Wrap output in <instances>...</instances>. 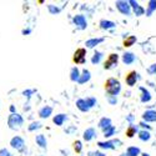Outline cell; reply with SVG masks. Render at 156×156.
<instances>
[{
  "label": "cell",
  "mask_w": 156,
  "mask_h": 156,
  "mask_svg": "<svg viewBox=\"0 0 156 156\" xmlns=\"http://www.w3.org/2000/svg\"><path fill=\"white\" fill-rule=\"evenodd\" d=\"M135 43H136V36L129 35V36H126V39H124L122 45H124L125 48H130V46H133Z\"/></svg>",
  "instance_id": "obj_25"
},
{
  "label": "cell",
  "mask_w": 156,
  "mask_h": 156,
  "mask_svg": "<svg viewBox=\"0 0 156 156\" xmlns=\"http://www.w3.org/2000/svg\"><path fill=\"white\" fill-rule=\"evenodd\" d=\"M33 93H34V90H24V91H23V95L30 98V95H31Z\"/></svg>",
  "instance_id": "obj_38"
},
{
  "label": "cell",
  "mask_w": 156,
  "mask_h": 156,
  "mask_svg": "<svg viewBox=\"0 0 156 156\" xmlns=\"http://www.w3.org/2000/svg\"><path fill=\"white\" fill-rule=\"evenodd\" d=\"M104 89L106 90L109 96L116 98L119 95V93L121 91V84L118 79H115V77H109V79L104 83Z\"/></svg>",
  "instance_id": "obj_1"
},
{
  "label": "cell",
  "mask_w": 156,
  "mask_h": 156,
  "mask_svg": "<svg viewBox=\"0 0 156 156\" xmlns=\"http://www.w3.org/2000/svg\"><path fill=\"white\" fill-rule=\"evenodd\" d=\"M73 147H74V151L76 154H81V150H83V145H81V141L80 140H76L73 142Z\"/></svg>",
  "instance_id": "obj_32"
},
{
  "label": "cell",
  "mask_w": 156,
  "mask_h": 156,
  "mask_svg": "<svg viewBox=\"0 0 156 156\" xmlns=\"http://www.w3.org/2000/svg\"><path fill=\"white\" fill-rule=\"evenodd\" d=\"M73 23L75 24V27L77 29H80V30H85L87 28V20H86V18L83 14L75 15L74 19H73Z\"/></svg>",
  "instance_id": "obj_7"
},
{
  "label": "cell",
  "mask_w": 156,
  "mask_h": 156,
  "mask_svg": "<svg viewBox=\"0 0 156 156\" xmlns=\"http://www.w3.org/2000/svg\"><path fill=\"white\" fill-rule=\"evenodd\" d=\"M126 154L129 156H139V155H141V150L137 146H130V147H127Z\"/></svg>",
  "instance_id": "obj_28"
},
{
  "label": "cell",
  "mask_w": 156,
  "mask_h": 156,
  "mask_svg": "<svg viewBox=\"0 0 156 156\" xmlns=\"http://www.w3.org/2000/svg\"><path fill=\"white\" fill-rule=\"evenodd\" d=\"M80 75H81V73H80L79 68H77V66H74V68L71 69V71H70V80L74 81V83H76L77 80H79Z\"/></svg>",
  "instance_id": "obj_23"
},
{
  "label": "cell",
  "mask_w": 156,
  "mask_h": 156,
  "mask_svg": "<svg viewBox=\"0 0 156 156\" xmlns=\"http://www.w3.org/2000/svg\"><path fill=\"white\" fill-rule=\"evenodd\" d=\"M95 136H96V131H95V129H94V127H89V129H86L85 131H84V134H83V139H84L85 141H91Z\"/></svg>",
  "instance_id": "obj_14"
},
{
  "label": "cell",
  "mask_w": 156,
  "mask_h": 156,
  "mask_svg": "<svg viewBox=\"0 0 156 156\" xmlns=\"http://www.w3.org/2000/svg\"><path fill=\"white\" fill-rule=\"evenodd\" d=\"M137 80H139V74L135 70H130L125 75V83H126L127 86H134Z\"/></svg>",
  "instance_id": "obj_8"
},
{
  "label": "cell",
  "mask_w": 156,
  "mask_h": 156,
  "mask_svg": "<svg viewBox=\"0 0 156 156\" xmlns=\"http://www.w3.org/2000/svg\"><path fill=\"white\" fill-rule=\"evenodd\" d=\"M98 126L102 130H106V129H109L110 126H112V122H111V119L110 118H101L100 119V121H99V124H98Z\"/></svg>",
  "instance_id": "obj_18"
},
{
  "label": "cell",
  "mask_w": 156,
  "mask_h": 156,
  "mask_svg": "<svg viewBox=\"0 0 156 156\" xmlns=\"http://www.w3.org/2000/svg\"><path fill=\"white\" fill-rule=\"evenodd\" d=\"M120 156H129V155H127V154H126V152H124V154H121V155H120Z\"/></svg>",
  "instance_id": "obj_45"
},
{
  "label": "cell",
  "mask_w": 156,
  "mask_h": 156,
  "mask_svg": "<svg viewBox=\"0 0 156 156\" xmlns=\"http://www.w3.org/2000/svg\"><path fill=\"white\" fill-rule=\"evenodd\" d=\"M156 10V0H150L147 3V9H146V16H151L152 12Z\"/></svg>",
  "instance_id": "obj_27"
},
{
  "label": "cell",
  "mask_w": 156,
  "mask_h": 156,
  "mask_svg": "<svg viewBox=\"0 0 156 156\" xmlns=\"http://www.w3.org/2000/svg\"><path fill=\"white\" fill-rule=\"evenodd\" d=\"M73 62L75 65H83L86 62V49L85 48H77L73 54Z\"/></svg>",
  "instance_id": "obj_3"
},
{
  "label": "cell",
  "mask_w": 156,
  "mask_h": 156,
  "mask_svg": "<svg viewBox=\"0 0 156 156\" xmlns=\"http://www.w3.org/2000/svg\"><path fill=\"white\" fill-rule=\"evenodd\" d=\"M48 10H49V12L51 15H56L61 11V9L59 6H56V5H54V4H49L48 5Z\"/></svg>",
  "instance_id": "obj_30"
},
{
  "label": "cell",
  "mask_w": 156,
  "mask_h": 156,
  "mask_svg": "<svg viewBox=\"0 0 156 156\" xmlns=\"http://www.w3.org/2000/svg\"><path fill=\"white\" fill-rule=\"evenodd\" d=\"M98 146L100 149H106V150H112L115 149V142L112 141H99L98 142Z\"/></svg>",
  "instance_id": "obj_21"
},
{
  "label": "cell",
  "mask_w": 156,
  "mask_h": 156,
  "mask_svg": "<svg viewBox=\"0 0 156 156\" xmlns=\"http://www.w3.org/2000/svg\"><path fill=\"white\" fill-rule=\"evenodd\" d=\"M28 129H29V131H36V130L41 129V122L40 121H34V122H31L29 125Z\"/></svg>",
  "instance_id": "obj_33"
},
{
  "label": "cell",
  "mask_w": 156,
  "mask_h": 156,
  "mask_svg": "<svg viewBox=\"0 0 156 156\" xmlns=\"http://www.w3.org/2000/svg\"><path fill=\"white\" fill-rule=\"evenodd\" d=\"M129 4H130V6H131V10L134 11V14H135L136 16H141V15H144V14H145V9L142 8L137 2L130 0Z\"/></svg>",
  "instance_id": "obj_9"
},
{
  "label": "cell",
  "mask_w": 156,
  "mask_h": 156,
  "mask_svg": "<svg viewBox=\"0 0 156 156\" xmlns=\"http://www.w3.org/2000/svg\"><path fill=\"white\" fill-rule=\"evenodd\" d=\"M89 156H106L104 152H99V151H90Z\"/></svg>",
  "instance_id": "obj_36"
},
{
  "label": "cell",
  "mask_w": 156,
  "mask_h": 156,
  "mask_svg": "<svg viewBox=\"0 0 156 156\" xmlns=\"http://www.w3.org/2000/svg\"><path fill=\"white\" fill-rule=\"evenodd\" d=\"M99 25H100V28H101L102 30H110V29H114V28L116 27V23H114V21H111V20L102 19V20H100Z\"/></svg>",
  "instance_id": "obj_15"
},
{
  "label": "cell",
  "mask_w": 156,
  "mask_h": 156,
  "mask_svg": "<svg viewBox=\"0 0 156 156\" xmlns=\"http://www.w3.org/2000/svg\"><path fill=\"white\" fill-rule=\"evenodd\" d=\"M24 124V119L20 114H10L8 118V126L11 130H19Z\"/></svg>",
  "instance_id": "obj_2"
},
{
  "label": "cell",
  "mask_w": 156,
  "mask_h": 156,
  "mask_svg": "<svg viewBox=\"0 0 156 156\" xmlns=\"http://www.w3.org/2000/svg\"><path fill=\"white\" fill-rule=\"evenodd\" d=\"M35 142H36V145H37L39 147L46 150V147H48V140H46L45 135H43V134L36 135V136H35Z\"/></svg>",
  "instance_id": "obj_11"
},
{
  "label": "cell",
  "mask_w": 156,
  "mask_h": 156,
  "mask_svg": "<svg viewBox=\"0 0 156 156\" xmlns=\"http://www.w3.org/2000/svg\"><path fill=\"white\" fill-rule=\"evenodd\" d=\"M136 60V56H135V54L134 53H125L124 55H122V62L125 64V65H130V64H133L134 61Z\"/></svg>",
  "instance_id": "obj_20"
},
{
  "label": "cell",
  "mask_w": 156,
  "mask_h": 156,
  "mask_svg": "<svg viewBox=\"0 0 156 156\" xmlns=\"http://www.w3.org/2000/svg\"><path fill=\"white\" fill-rule=\"evenodd\" d=\"M126 119H127V121H133V120H134V116H133V115H130V116H127Z\"/></svg>",
  "instance_id": "obj_43"
},
{
  "label": "cell",
  "mask_w": 156,
  "mask_h": 156,
  "mask_svg": "<svg viewBox=\"0 0 156 156\" xmlns=\"http://www.w3.org/2000/svg\"><path fill=\"white\" fill-rule=\"evenodd\" d=\"M115 131H116L115 126H114V125H112V126H110L109 129L104 130V137H105V139H109V137H111L112 135H115Z\"/></svg>",
  "instance_id": "obj_31"
},
{
  "label": "cell",
  "mask_w": 156,
  "mask_h": 156,
  "mask_svg": "<svg viewBox=\"0 0 156 156\" xmlns=\"http://www.w3.org/2000/svg\"><path fill=\"white\" fill-rule=\"evenodd\" d=\"M104 41V37H94V39H89V40L85 41L86 49H93L95 46H98L99 44H101Z\"/></svg>",
  "instance_id": "obj_12"
},
{
  "label": "cell",
  "mask_w": 156,
  "mask_h": 156,
  "mask_svg": "<svg viewBox=\"0 0 156 156\" xmlns=\"http://www.w3.org/2000/svg\"><path fill=\"white\" fill-rule=\"evenodd\" d=\"M109 102L111 104V105H115V104L118 102V99H116L115 96H109Z\"/></svg>",
  "instance_id": "obj_39"
},
{
  "label": "cell",
  "mask_w": 156,
  "mask_h": 156,
  "mask_svg": "<svg viewBox=\"0 0 156 156\" xmlns=\"http://www.w3.org/2000/svg\"><path fill=\"white\" fill-rule=\"evenodd\" d=\"M142 120L146 122H155L156 121V111L155 110H146L142 114Z\"/></svg>",
  "instance_id": "obj_10"
},
{
  "label": "cell",
  "mask_w": 156,
  "mask_h": 156,
  "mask_svg": "<svg viewBox=\"0 0 156 156\" xmlns=\"http://www.w3.org/2000/svg\"><path fill=\"white\" fill-rule=\"evenodd\" d=\"M68 120V116L66 114H58L54 116V119H53V122L56 125V126H62L64 122Z\"/></svg>",
  "instance_id": "obj_17"
},
{
  "label": "cell",
  "mask_w": 156,
  "mask_h": 156,
  "mask_svg": "<svg viewBox=\"0 0 156 156\" xmlns=\"http://www.w3.org/2000/svg\"><path fill=\"white\" fill-rule=\"evenodd\" d=\"M139 126H141V127H144V130H150V126L147 125V124H145V121H141L140 124H139Z\"/></svg>",
  "instance_id": "obj_40"
},
{
  "label": "cell",
  "mask_w": 156,
  "mask_h": 156,
  "mask_svg": "<svg viewBox=\"0 0 156 156\" xmlns=\"http://www.w3.org/2000/svg\"><path fill=\"white\" fill-rule=\"evenodd\" d=\"M115 6L125 16H129L130 14H131V11H133L131 6H130V4H129V2H125V0H119V2H116Z\"/></svg>",
  "instance_id": "obj_5"
},
{
  "label": "cell",
  "mask_w": 156,
  "mask_h": 156,
  "mask_svg": "<svg viewBox=\"0 0 156 156\" xmlns=\"http://www.w3.org/2000/svg\"><path fill=\"white\" fill-rule=\"evenodd\" d=\"M76 108L79 109L81 112H87L90 110V108L87 106V104L85 101V99H79L76 101Z\"/></svg>",
  "instance_id": "obj_22"
},
{
  "label": "cell",
  "mask_w": 156,
  "mask_h": 156,
  "mask_svg": "<svg viewBox=\"0 0 156 156\" xmlns=\"http://www.w3.org/2000/svg\"><path fill=\"white\" fill-rule=\"evenodd\" d=\"M10 146L12 149H15L18 151H23L25 149V140L21 137V136H14L11 140H10Z\"/></svg>",
  "instance_id": "obj_6"
},
{
  "label": "cell",
  "mask_w": 156,
  "mask_h": 156,
  "mask_svg": "<svg viewBox=\"0 0 156 156\" xmlns=\"http://www.w3.org/2000/svg\"><path fill=\"white\" fill-rule=\"evenodd\" d=\"M119 60H120V58H119L118 54H115V53L109 54L108 58H106V60L104 61V69H105V70H110V69L115 68L116 65H118Z\"/></svg>",
  "instance_id": "obj_4"
},
{
  "label": "cell",
  "mask_w": 156,
  "mask_h": 156,
  "mask_svg": "<svg viewBox=\"0 0 156 156\" xmlns=\"http://www.w3.org/2000/svg\"><path fill=\"white\" fill-rule=\"evenodd\" d=\"M140 91L142 93V95L140 98L141 102H149L151 100V94H150L149 90H146L145 87H140Z\"/></svg>",
  "instance_id": "obj_24"
},
{
  "label": "cell",
  "mask_w": 156,
  "mask_h": 156,
  "mask_svg": "<svg viewBox=\"0 0 156 156\" xmlns=\"http://www.w3.org/2000/svg\"><path fill=\"white\" fill-rule=\"evenodd\" d=\"M10 155V151L8 149H0V156H9Z\"/></svg>",
  "instance_id": "obj_37"
},
{
  "label": "cell",
  "mask_w": 156,
  "mask_h": 156,
  "mask_svg": "<svg viewBox=\"0 0 156 156\" xmlns=\"http://www.w3.org/2000/svg\"><path fill=\"white\" fill-rule=\"evenodd\" d=\"M15 111H16L15 106H14V105H11V106H10V112H11V114H15Z\"/></svg>",
  "instance_id": "obj_42"
},
{
  "label": "cell",
  "mask_w": 156,
  "mask_h": 156,
  "mask_svg": "<svg viewBox=\"0 0 156 156\" xmlns=\"http://www.w3.org/2000/svg\"><path fill=\"white\" fill-rule=\"evenodd\" d=\"M85 101H86L87 106H89L90 109L96 105V99H95V98H86V99H85Z\"/></svg>",
  "instance_id": "obj_34"
},
{
  "label": "cell",
  "mask_w": 156,
  "mask_h": 156,
  "mask_svg": "<svg viewBox=\"0 0 156 156\" xmlns=\"http://www.w3.org/2000/svg\"><path fill=\"white\" fill-rule=\"evenodd\" d=\"M141 156H150L149 154H146V152H144V154H141Z\"/></svg>",
  "instance_id": "obj_44"
},
{
  "label": "cell",
  "mask_w": 156,
  "mask_h": 156,
  "mask_svg": "<svg viewBox=\"0 0 156 156\" xmlns=\"http://www.w3.org/2000/svg\"><path fill=\"white\" fill-rule=\"evenodd\" d=\"M30 33H31L30 29H24V30H23V35H29Z\"/></svg>",
  "instance_id": "obj_41"
},
{
  "label": "cell",
  "mask_w": 156,
  "mask_h": 156,
  "mask_svg": "<svg viewBox=\"0 0 156 156\" xmlns=\"http://www.w3.org/2000/svg\"><path fill=\"white\" fill-rule=\"evenodd\" d=\"M137 136H139V139L141 141H149L151 139V134H150L149 130H140Z\"/></svg>",
  "instance_id": "obj_26"
},
{
  "label": "cell",
  "mask_w": 156,
  "mask_h": 156,
  "mask_svg": "<svg viewBox=\"0 0 156 156\" xmlns=\"http://www.w3.org/2000/svg\"><path fill=\"white\" fill-rule=\"evenodd\" d=\"M126 136L129 137V139H131V137H134L136 134H139V126L136 125H133V124H130L127 127H126Z\"/></svg>",
  "instance_id": "obj_16"
},
{
  "label": "cell",
  "mask_w": 156,
  "mask_h": 156,
  "mask_svg": "<svg viewBox=\"0 0 156 156\" xmlns=\"http://www.w3.org/2000/svg\"><path fill=\"white\" fill-rule=\"evenodd\" d=\"M147 73L151 75H156V64H152L151 66L147 69Z\"/></svg>",
  "instance_id": "obj_35"
},
{
  "label": "cell",
  "mask_w": 156,
  "mask_h": 156,
  "mask_svg": "<svg viewBox=\"0 0 156 156\" xmlns=\"http://www.w3.org/2000/svg\"><path fill=\"white\" fill-rule=\"evenodd\" d=\"M102 56H104V54L101 53V51H95V54H94V55H93V58H91V62H93L94 65L99 64V62L101 61Z\"/></svg>",
  "instance_id": "obj_29"
},
{
  "label": "cell",
  "mask_w": 156,
  "mask_h": 156,
  "mask_svg": "<svg viewBox=\"0 0 156 156\" xmlns=\"http://www.w3.org/2000/svg\"><path fill=\"white\" fill-rule=\"evenodd\" d=\"M90 79H91V73H90L87 69H84L81 75H80V77H79V80H77V83H79V84H85Z\"/></svg>",
  "instance_id": "obj_19"
},
{
  "label": "cell",
  "mask_w": 156,
  "mask_h": 156,
  "mask_svg": "<svg viewBox=\"0 0 156 156\" xmlns=\"http://www.w3.org/2000/svg\"><path fill=\"white\" fill-rule=\"evenodd\" d=\"M53 114V108L46 105V106H43L40 110H39V116H40L41 119H48L50 118V115Z\"/></svg>",
  "instance_id": "obj_13"
}]
</instances>
